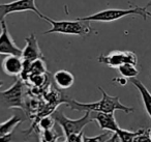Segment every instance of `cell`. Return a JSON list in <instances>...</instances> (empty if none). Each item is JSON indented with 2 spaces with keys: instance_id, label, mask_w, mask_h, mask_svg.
<instances>
[{
  "instance_id": "6da1fadb",
  "label": "cell",
  "mask_w": 151,
  "mask_h": 142,
  "mask_svg": "<svg viewBox=\"0 0 151 142\" xmlns=\"http://www.w3.org/2000/svg\"><path fill=\"white\" fill-rule=\"evenodd\" d=\"M99 89L101 91L103 98L101 100L97 101L94 103H81L78 101L73 100V99L67 98L64 103L68 105V107L71 110L77 111H99V112H108L114 113L116 110L123 111L125 113H132L134 108L127 107L120 102L119 96H112L106 92V90L103 87H99Z\"/></svg>"
},
{
  "instance_id": "7a4b0ae2",
  "label": "cell",
  "mask_w": 151,
  "mask_h": 142,
  "mask_svg": "<svg viewBox=\"0 0 151 142\" xmlns=\"http://www.w3.org/2000/svg\"><path fill=\"white\" fill-rule=\"evenodd\" d=\"M48 23L51 24V28L44 32V34L49 33H61V34H69V36H86L92 31H94L90 26L89 21H83V20H75V21H54L50 18L45 16L44 19Z\"/></svg>"
},
{
  "instance_id": "3957f363",
  "label": "cell",
  "mask_w": 151,
  "mask_h": 142,
  "mask_svg": "<svg viewBox=\"0 0 151 142\" xmlns=\"http://www.w3.org/2000/svg\"><path fill=\"white\" fill-rule=\"evenodd\" d=\"M128 16H139L143 17V19L146 20V9L145 7H134V9H109L105 11L99 12L96 14H93L86 17L78 18L79 20L89 22H114L121 19L123 17H128Z\"/></svg>"
},
{
  "instance_id": "277c9868",
  "label": "cell",
  "mask_w": 151,
  "mask_h": 142,
  "mask_svg": "<svg viewBox=\"0 0 151 142\" xmlns=\"http://www.w3.org/2000/svg\"><path fill=\"white\" fill-rule=\"evenodd\" d=\"M53 118L55 119V122H57L60 128L62 129L63 134L65 138L73 133H80L83 131L85 127L93 119L91 118L90 111H85V115L79 119H70L64 115V113L60 110H57L55 113H53Z\"/></svg>"
},
{
  "instance_id": "5b68a950",
  "label": "cell",
  "mask_w": 151,
  "mask_h": 142,
  "mask_svg": "<svg viewBox=\"0 0 151 142\" xmlns=\"http://www.w3.org/2000/svg\"><path fill=\"white\" fill-rule=\"evenodd\" d=\"M25 82L21 79L16 80L15 83L4 91L0 92V98L9 108H23Z\"/></svg>"
},
{
  "instance_id": "8992f818",
  "label": "cell",
  "mask_w": 151,
  "mask_h": 142,
  "mask_svg": "<svg viewBox=\"0 0 151 142\" xmlns=\"http://www.w3.org/2000/svg\"><path fill=\"white\" fill-rule=\"evenodd\" d=\"M22 12H33L40 19H44L45 17V15H42L36 7L35 0H15L9 3L0 4V20L5 19V17L9 14Z\"/></svg>"
},
{
  "instance_id": "52a82bcc",
  "label": "cell",
  "mask_w": 151,
  "mask_h": 142,
  "mask_svg": "<svg viewBox=\"0 0 151 142\" xmlns=\"http://www.w3.org/2000/svg\"><path fill=\"white\" fill-rule=\"evenodd\" d=\"M0 55H22V49L12 38L5 19L0 20Z\"/></svg>"
},
{
  "instance_id": "ba28073f",
  "label": "cell",
  "mask_w": 151,
  "mask_h": 142,
  "mask_svg": "<svg viewBox=\"0 0 151 142\" xmlns=\"http://www.w3.org/2000/svg\"><path fill=\"white\" fill-rule=\"evenodd\" d=\"M91 118L99 123L101 130H106L109 132H116L119 129L117 120H116L114 113L99 112V111H91Z\"/></svg>"
},
{
  "instance_id": "9c48e42d",
  "label": "cell",
  "mask_w": 151,
  "mask_h": 142,
  "mask_svg": "<svg viewBox=\"0 0 151 142\" xmlns=\"http://www.w3.org/2000/svg\"><path fill=\"white\" fill-rule=\"evenodd\" d=\"M26 46L24 49H22V58L27 59V60L33 61L38 58H44L42 52L40 48L37 38L34 36V33H31L29 36L25 38Z\"/></svg>"
},
{
  "instance_id": "30bf717a",
  "label": "cell",
  "mask_w": 151,
  "mask_h": 142,
  "mask_svg": "<svg viewBox=\"0 0 151 142\" xmlns=\"http://www.w3.org/2000/svg\"><path fill=\"white\" fill-rule=\"evenodd\" d=\"M1 67L6 75L18 77L23 70V58L19 55H6V57L3 58Z\"/></svg>"
},
{
  "instance_id": "8fae6325",
  "label": "cell",
  "mask_w": 151,
  "mask_h": 142,
  "mask_svg": "<svg viewBox=\"0 0 151 142\" xmlns=\"http://www.w3.org/2000/svg\"><path fill=\"white\" fill-rule=\"evenodd\" d=\"M22 122L20 116L14 115L4 122L0 123V141H9L15 128Z\"/></svg>"
},
{
  "instance_id": "7c38bea8",
  "label": "cell",
  "mask_w": 151,
  "mask_h": 142,
  "mask_svg": "<svg viewBox=\"0 0 151 142\" xmlns=\"http://www.w3.org/2000/svg\"><path fill=\"white\" fill-rule=\"evenodd\" d=\"M54 82L59 89H68L75 83V77L66 70H59L54 74Z\"/></svg>"
},
{
  "instance_id": "4fadbf2b",
  "label": "cell",
  "mask_w": 151,
  "mask_h": 142,
  "mask_svg": "<svg viewBox=\"0 0 151 142\" xmlns=\"http://www.w3.org/2000/svg\"><path fill=\"white\" fill-rule=\"evenodd\" d=\"M99 62L113 69H118L122 63H124L123 51H113L107 55H101L99 57Z\"/></svg>"
},
{
  "instance_id": "5bb4252c",
  "label": "cell",
  "mask_w": 151,
  "mask_h": 142,
  "mask_svg": "<svg viewBox=\"0 0 151 142\" xmlns=\"http://www.w3.org/2000/svg\"><path fill=\"white\" fill-rule=\"evenodd\" d=\"M129 80L132 83V85H134L138 88L139 92H140V94H141V98H142L143 104H144L145 110H146L147 114H148V116L150 117V119H151V93H150V91H149L146 88V86H145L140 80L137 79L136 77L130 78Z\"/></svg>"
},
{
  "instance_id": "9a60e30c",
  "label": "cell",
  "mask_w": 151,
  "mask_h": 142,
  "mask_svg": "<svg viewBox=\"0 0 151 142\" xmlns=\"http://www.w3.org/2000/svg\"><path fill=\"white\" fill-rule=\"evenodd\" d=\"M118 71L122 77L128 78V79L136 77L139 74V70L137 69V65L132 64V63H122L118 67Z\"/></svg>"
},
{
  "instance_id": "2e32d148",
  "label": "cell",
  "mask_w": 151,
  "mask_h": 142,
  "mask_svg": "<svg viewBox=\"0 0 151 142\" xmlns=\"http://www.w3.org/2000/svg\"><path fill=\"white\" fill-rule=\"evenodd\" d=\"M144 131V129H140L138 131H128V130H124V129H119L116 131V133L118 134L119 136V139L120 141H123V142H130V141H134V139L141 134L142 132Z\"/></svg>"
},
{
  "instance_id": "e0dca14e",
  "label": "cell",
  "mask_w": 151,
  "mask_h": 142,
  "mask_svg": "<svg viewBox=\"0 0 151 142\" xmlns=\"http://www.w3.org/2000/svg\"><path fill=\"white\" fill-rule=\"evenodd\" d=\"M47 65L44 61V58L35 59L31 62L30 67V74H46Z\"/></svg>"
},
{
  "instance_id": "ac0fdd59",
  "label": "cell",
  "mask_w": 151,
  "mask_h": 142,
  "mask_svg": "<svg viewBox=\"0 0 151 142\" xmlns=\"http://www.w3.org/2000/svg\"><path fill=\"white\" fill-rule=\"evenodd\" d=\"M54 122L55 119L53 118V116H49V115H45L42 116V118H40V122H38V127L40 130H49V129H53L54 127Z\"/></svg>"
},
{
  "instance_id": "d6986e66",
  "label": "cell",
  "mask_w": 151,
  "mask_h": 142,
  "mask_svg": "<svg viewBox=\"0 0 151 142\" xmlns=\"http://www.w3.org/2000/svg\"><path fill=\"white\" fill-rule=\"evenodd\" d=\"M28 83H32L34 87H42L45 83V74H30Z\"/></svg>"
},
{
  "instance_id": "ffe728a7",
  "label": "cell",
  "mask_w": 151,
  "mask_h": 142,
  "mask_svg": "<svg viewBox=\"0 0 151 142\" xmlns=\"http://www.w3.org/2000/svg\"><path fill=\"white\" fill-rule=\"evenodd\" d=\"M58 138H59L58 134L53 129L44 130V131H42V139L44 140V141H57Z\"/></svg>"
},
{
  "instance_id": "44dd1931",
  "label": "cell",
  "mask_w": 151,
  "mask_h": 142,
  "mask_svg": "<svg viewBox=\"0 0 151 142\" xmlns=\"http://www.w3.org/2000/svg\"><path fill=\"white\" fill-rule=\"evenodd\" d=\"M124 63H132V64H138V56L136 53L132 51H123Z\"/></svg>"
},
{
  "instance_id": "7402d4cb",
  "label": "cell",
  "mask_w": 151,
  "mask_h": 142,
  "mask_svg": "<svg viewBox=\"0 0 151 142\" xmlns=\"http://www.w3.org/2000/svg\"><path fill=\"white\" fill-rule=\"evenodd\" d=\"M111 136L110 133H104L101 134V135H97V136H93V137H88V136H85L84 135V141L89 142V141H96V142H105L108 141Z\"/></svg>"
},
{
  "instance_id": "603a6c76",
  "label": "cell",
  "mask_w": 151,
  "mask_h": 142,
  "mask_svg": "<svg viewBox=\"0 0 151 142\" xmlns=\"http://www.w3.org/2000/svg\"><path fill=\"white\" fill-rule=\"evenodd\" d=\"M134 142H151V129H144V131L141 134H139L134 139Z\"/></svg>"
},
{
  "instance_id": "cb8c5ba5",
  "label": "cell",
  "mask_w": 151,
  "mask_h": 142,
  "mask_svg": "<svg viewBox=\"0 0 151 142\" xmlns=\"http://www.w3.org/2000/svg\"><path fill=\"white\" fill-rule=\"evenodd\" d=\"M66 141H69V142H82L84 141V132H80V133H73V134H70L69 136H67L65 138Z\"/></svg>"
},
{
  "instance_id": "d4e9b609",
  "label": "cell",
  "mask_w": 151,
  "mask_h": 142,
  "mask_svg": "<svg viewBox=\"0 0 151 142\" xmlns=\"http://www.w3.org/2000/svg\"><path fill=\"white\" fill-rule=\"evenodd\" d=\"M149 7H151V0H150V1H149V2H148V4H147L146 5V7H145V9H149Z\"/></svg>"
},
{
  "instance_id": "484cf974",
  "label": "cell",
  "mask_w": 151,
  "mask_h": 142,
  "mask_svg": "<svg viewBox=\"0 0 151 142\" xmlns=\"http://www.w3.org/2000/svg\"><path fill=\"white\" fill-rule=\"evenodd\" d=\"M146 15H147V17H150L151 18V13H150V12L147 11V9H146Z\"/></svg>"
},
{
  "instance_id": "4316f807",
  "label": "cell",
  "mask_w": 151,
  "mask_h": 142,
  "mask_svg": "<svg viewBox=\"0 0 151 142\" xmlns=\"http://www.w3.org/2000/svg\"><path fill=\"white\" fill-rule=\"evenodd\" d=\"M3 83H4V82H3L2 80H0V87H1V86L3 85Z\"/></svg>"
},
{
  "instance_id": "83f0119b",
  "label": "cell",
  "mask_w": 151,
  "mask_h": 142,
  "mask_svg": "<svg viewBox=\"0 0 151 142\" xmlns=\"http://www.w3.org/2000/svg\"><path fill=\"white\" fill-rule=\"evenodd\" d=\"M150 79H151V75H150Z\"/></svg>"
}]
</instances>
